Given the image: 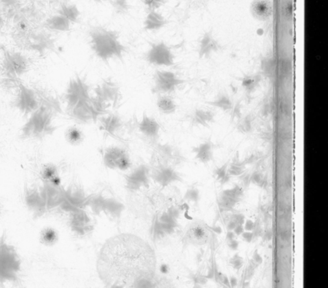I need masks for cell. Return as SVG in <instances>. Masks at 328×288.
Listing matches in <instances>:
<instances>
[{
	"mask_svg": "<svg viewBox=\"0 0 328 288\" xmlns=\"http://www.w3.org/2000/svg\"><path fill=\"white\" fill-rule=\"evenodd\" d=\"M228 244V246L230 250H236L239 247V242L236 240V239H233V240H230V241L227 242Z\"/></svg>",
	"mask_w": 328,
	"mask_h": 288,
	"instance_id": "f5cc1de1",
	"label": "cell"
},
{
	"mask_svg": "<svg viewBox=\"0 0 328 288\" xmlns=\"http://www.w3.org/2000/svg\"><path fill=\"white\" fill-rule=\"evenodd\" d=\"M127 154V151L120 147H109L103 152V164L110 170H118L119 162Z\"/></svg>",
	"mask_w": 328,
	"mask_h": 288,
	"instance_id": "cb8c5ba5",
	"label": "cell"
},
{
	"mask_svg": "<svg viewBox=\"0 0 328 288\" xmlns=\"http://www.w3.org/2000/svg\"><path fill=\"white\" fill-rule=\"evenodd\" d=\"M244 195V188L240 185H235L221 193L218 200V205L221 211H229L234 209L237 203L242 201Z\"/></svg>",
	"mask_w": 328,
	"mask_h": 288,
	"instance_id": "e0dca14e",
	"label": "cell"
},
{
	"mask_svg": "<svg viewBox=\"0 0 328 288\" xmlns=\"http://www.w3.org/2000/svg\"><path fill=\"white\" fill-rule=\"evenodd\" d=\"M150 49L145 54L147 62L158 67H170L175 64V57L170 47L164 42L150 44Z\"/></svg>",
	"mask_w": 328,
	"mask_h": 288,
	"instance_id": "9c48e42d",
	"label": "cell"
},
{
	"mask_svg": "<svg viewBox=\"0 0 328 288\" xmlns=\"http://www.w3.org/2000/svg\"><path fill=\"white\" fill-rule=\"evenodd\" d=\"M229 162L230 160H228L220 167L216 168L214 171V178L221 186H225L231 180L232 176L229 174V171H228Z\"/></svg>",
	"mask_w": 328,
	"mask_h": 288,
	"instance_id": "74e56055",
	"label": "cell"
},
{
	"mask_svg": "<svg viewBox=\"0 0 328 288\" xmlns=\"http://www.w3.org/2000/svg\"><path fill=\"white\" fill-rule=\"evenodd\" d=\"M0 216H1V208H0Z\"/></svg>",
	"mask_w": 328,
	"mask_h": 288,
	"instance_id": "91938a15",
	"label": "cell"
},
{
	"mask_svg": "<svg viewBox=\"0 0 328 288\" xmlns=\"http://www.w3.org/2000/svg\"><path fill=\"white\" fill-rule=\"evenodd\" d=\"M90 99L81 100L68 112L72 119H74L78 123L90 124L99 120V115L94 111Z\"/></svg>",
	"mask_w": 328,
	"mask_h": 288,
	"instance_id": "2e32d148",
	"label": "cell"
},
{
	"mask_svg": "<svg viewBox=\"0 0 328 288\" xmlns=\"http://www.w3.org/2000/svg\"></svg>",
	"mask_w": 328,
	"mask_h": 288,
	"instance_id": "94428289",
	"label": "cell"
},
{
	"mask_svg": "<svg viewBox=\"0 0 328 288\" xmlns=\"http://www.w3.org/2000/svg\"><path fill=\"white\" fill-rule=\"evenodd\" d=\"M262 76L259 75H251L242 78V86L244 89L247 96L252 94L260 86Z\"/></svg>",
	"mask_w": 328,
	"mask_h": 288,
	"instance_id": "1f68e13d",
	"label": "cell"
},
{
	"mask_svg": "<svg viewBox=\"0 0 328 288\" xmlns=\"http://www.w3.org/2000/svg\"><path fill=\"white\" fill-rule=\"evenodd\" d=\"M28 59L20 53L5 52L3 61V75L8 79L16 80L29 70Z\"/></svg>",
	"mask_w": 328,
	"mask_h": 288,
	"instance_id": "52a82bcc",
	"label": "cell"
},
{
	"mask_svg": "<svg viewBox=\"0 0 328 288\" xmlns=\"http://www.w3.org/2000/svg\"><path fill=\"white\" fill-rule=\"evenodd\" d=\"M146 6L149 7L151 10H155L160 7L161 3L164 2V0H143Z\"/></svg>",
	"mask_w": 328,
	"mask_h": 288,
	"instance_id": "c3c4849f",
	"label": "cell"
},
{
	"mask_svg": "<svg viewBox=\"0 0 328 288\" xmlns=\"http://www.w3.org/2000/svg\"><path fill=\"white\" fill-rule=\"evenodd\" d=\"M244 231V226H243L242 224H239V225H237V226L235 227V229H234V230H233V232H235V234L236 236L242 235Z\"/></svg>",
	"mask_w": 328,
	"mask_h": 288,
	"instance_id": "db71d44e",
	"label": "cell"
},
{
	"mask_svg": "<svg viewBox=\"0 0 328 288\" xmlns=\"http://www.w3.org/2000/svg\"><path fill=\"white\" fill-rule=\"evenodd\" d=\"M156 151L164 163L172 161L175 164H179L185 160V158L181 154L179 150L175 149L169 143L158 144L156 147Z\"/></svg>",
	"mask_w": 328,
	"mask_h": 288,
	"instance_id": "d4e9b609",
	"label": "cell"
},
{
	"mask_svg": "<svg viewBox=\"0 0 328 288\" xmlns=\"http://www.w3.org/2000/svg\"><path fill=\"white\" fill-rule=\"evenodd\" d=\"M244 264V260L243 258L241 257L239 254H236L233 256L230 260H229V265L234 268L235 269H239L242 268V266Z\"/></svg>",
	"mask_w": 328,
	"mask_h": 288,
	"instance_id": "bcb514c9",
	"label": "cell"
},
{
	"mask_svg": "<svg viewBox=\"0 0 328 288\" xmlns=\"http://www.w3.org/2000/svg\"><path fill=\"white\" fill-rule=\"evenodd\" d=\"M39 190L47 211L60 208L65 199V189L62 186H55L43 183Z\"/></svg>",
	"mask_w": 328,
	"mask_h": 288,
	"instance_id": "4fadbf2b",
	"label": "cell"
},
{
	"mask_svg": "<svg viewBox=\"0 0 328 288\" xmlns=\"http://www.w3.org/2000/svg\"><path fill=\"white\" fill-rule=\"evenodd\" d=\"M40 175L43 183L55 186H62V180L59 176V170L55 164H47L43 165Z\"/></svg>",
	"mask_w": 328,
	"mask_h": 288,
	"instance_id": "484cf974",
	"label": "cell"
},
{
	"mask_svg": "<svg viewBox=\"0 0 328 288\" xmlns=\"http://www.w3.org/2000/svg\"><path fill=\"white\" fill-rule=\"evenodd\" d=\"M71 22L66 19L64 16L57 14L55 16H51L46 21L47 28L51 31L65 32L69 31Z\"/></svg>",
	"mask_w": 328,
	"mask_h": 288,
	"instance_id": "83f0119b",
	"label": "cell"
},
{
	"mask_svg": "<svg viewBox=\"0 0 328 288\" xmlns=\"http://www.w3.org/2000/svg\"><path fill=\"white\" fill-rule=\"evenodd\" d=\"M216 149V144L209 138L192 148V153L195 154V158L198 161L203 164H207L214 160V150Z\"/></svg>",
	"mask_w": 328,
	"mask_h": 288,
	"instance_id": "7402d4cb",
	"label": "cell"
},
{
	"mask_svg": "<svg viewBox=\"0 0 328 288\" xmlns=\"http://www.w3.org/2000/svg\"><path fill=\"white\" fill-rule=\"evenodd\" d=\"M242 239H244L246 243H251L254 239L253 232L249 231H244L242 234Z\"/></svg>",
	"mask_w": 328,
	"mask_h": 288,
	"instance_id": "681fc988",
	"label": "cell"
},
{
	"mask_svg": "<svg viewBox=\"0 0 328 288\" xmlns=\"http://www.w3.org/2000/svg\"><path fill=\"white\" fill-rule=\"evenodd\" d=\"M53 116L46 109L39 106L22 127L20 137L22 139H42L53 135L57 130L53 123Z\"/></svg>",
	"mask_w": 328,
	"mask_h": 288,
	"instance_id": "3957f363",
	"label": "cell"
},
{
	"mask_svg": "<svg viewBox=\"0 0 328 288\" xmlns=\"http://www.w3.org/2000/svg\"><path fill=\"white\" fill-rule=\"evenodd\" d=\"M59 232L52 227H46L40 232V242L47 247L56 245L59 241Z\"/></svg>",
	"mask_w": 328,
	"mask_h": 288,
	"instance_id": "836d02e7",
	"label": "cell"
},
{
	"mask_svg": "<svg viewBox=\"0 0 328 288\" xmlns=\"http://www.w3.org/2000/svg\"><path fill=\"white\" fill-rule=\"evenodd\" d=\"M252 11L257 18L266 19L271 14V7L266 0H258L252 5Z\"/></svg>",
	"mask_w": 328,
	"mask_h": 288,
	"instance_id": "8d00e7d4",
	"label": "cell"
},
{
	"mask_svg": "<svg viewBox=\"0 0 328 288\" xmlns=\"http://www.w3.org/2000/svg\"><path fill=\"white\" fill-rule=\"evenodd\" d=\"M167 24L164 16L155 10H151L144 20V29L147 31H157Z\"/></svg>",
	"mask_w": 328,
	"mask_h": 288,
	"instance_id": "f1b7e54d",
	"label": "cell"
},
{
	"mask_svg": "<svg viewBox=\"0 0 328 288\" xmlns=\"http://www.w3.org/2000/svg\"><path fill=\"white\" fill-rule=\"evenodd\" d=\"M152 255L142 239L120 233L105 241L96 268L105 288H134L151 272Z\"/></svg>",
	"mask_w": 328,
	"mask_h": 288,
	"instance_id": "6da1fadb",
	"label": "cell"
},
{
	"mask_svg": "<svg viewBox=\"0 0 328 288\" xmlns=\"http://www.w3.org/2000/svg\"><path fill=\"white\" fill-rule=\"evenodd\" d=\"M150 177L163 189L173 183L183 182L181 174L175 169L165 164H161L150 172Z\"/></svg>",
	"mask_w": 328,
	"mask_h": 288,
	"instance_id": "5bb4252c",
	"label": "cell"
},
{
	"mask_svg": "<svg viewBox=\"0 0 328 288\" xmlns=\"http://www.w3.org/2000/svg\"><path fill=\"white\" fill-rule=\"evenodd\" d=\"M245 223L244 230L246 231H249V232H252L255 228V224L256 223H254L253 221L251 220H246Z\"/></svg>",
	"mask_w": 328,
	"mask_h": 288,
	"instance_id": "f907efd6",
	"label": "cell"
},
{
	"mask_svg": "<svg viewBox=\"0 0 328 288\" xmlns=\"http://www.w3.org/2000/svg\"><path fill=\"white\" fill-rule=\"evenodd\" d=\"M251 173L248 172V171H245L244 173L238 176L243 188H247L251 185Z\"/></svg>",
	"mask_w": 328,
	"mask_h": 288,
	"instance_id": "7dc6e473",
	"label": "cell"
},
{
	"mask_svg": "<svg viewBox=\"0 0 328 288\" xmlns=\"http://www.w3.org/2000/svg\"><path fill=\"white\" fill-rule=\"evenodd\" d=\"M89 197L90 195H87L84 190L79 186L65 189V199L60 209L68 213L76 209H84L87 207Z\"/></svg>",
	"mask_w": 328,
	"mask_h": 288,
	"instance_id": "7c38bea8",
	"label": "cell"
},
{
	"mask_svg": "<svg viewBox=\"0 0 328 288\" xmlns=\"http://www.w3.org/2000/svg\"><path fill=\"white\" fill-rule=\"evenodd\" d=\"M154 82L152 93L162 96L173 93L185 81L177 77L173 72L157 70L154 76Z\"/></svg>",
	"mask_w": 328,
	"mask_h": 288,
	"instance_id": "ba28073f",
	"label": "cell"
},
{
	"mask_svg": "<svg viewBox=\"0 0 328 288\" xmlns=\"http://www.w3.org/2000/svg\"><path fill=\"white\" fill-rule=\"evenodd\" d=\"M263 158V154L260 152H256L251 154V155H249L248 157L243 159V162H244L245 165L247 166V165H251V164H254L255 163H257V161H259L261 158Z\"/></svg>",
	"mask_w": 328,
	"mask_h": 288,
	"instance_id": "f6af8a7d",
	"label": "cell"
},
{
	"mask_svg": "<svg viewBox=\"0 0 328 288\" xmlns=\"http://www.w3.org/2000/svg\"><path fill=\"white\" fill-rule=\"evenodd\" d=\"M242 100L241 99H239L237 102L234 104L232 111H231V120H230L231 122L235 121V119L240 120L242 117Z\"/></svg>",
	"mask_w": 328,
	"mask_h": 288,
	"instance_id": "7bdbcfd3",
	"label": "cell"
},
{
	"mask_svg": "<svg viewBox=\"0 0 328 288\" xmlns=\"http://www.w3.org/2000/svg\"><path fill=\"white\" fill-rule=\"evenodd\" d=\"M69 227L79 236L86 235L94 229L91 218L84 209H76L69 212Z\"/></svg>",
	"mask_w": 328,
	"mask_h": 288,
	"instance_id": "9a60e30c",
	"label": "cell"
},
{
	"mask_svg": "<svg viewBox=\"0 0 328 288\" xmlns=\"http://www.w3.org/2000/svg\"><path fill=\"white\" fill-rule=\"evenodd\" d=\"M17 95L13 100L12 106L17 109L23 115H31L39 108V103L33 88L26 86L20 81H18Z\"/></svg>",
	"mask_w": 328,
	"mask_h": 288,
	"instance_id": "8992f818",
	"label": "cell"
},
{
	"mask_svg": "<svg viewBox=\"0 0 328 288\" xmlns=\"http://www.w3.org/2000/svg\"><path fill=\"white\" fill-rule=\"evenodd\" d=\"M21 269V260L16 248L7 243L6 234L0 237V286L17 282Z\"/></svg>",
	"mask_w": 328,
	"mask_h": 288,
	"instance_id": "277c9868",
	"label": "cell"
},
{
	"mask_svg": "<svg viewBox=\"0 0 328 288\" xmlns=\"http://www.w3.org/2000/svg\"><path fill=\"white\" fill-rule=\"evenodd\" d=\"M150 169L146 164H140L136 169L126 174L125 188L128 192H138L141 188H148L150 182Z\"/></svg>",
	"mask_w": 328,
	"mask_h": 288,
	"instance_id": "30bf717a",
	"label": "cell"
},
{
	"mask_svg": "<svg viewBox=\"0 0 328 288\" xmlns=\"http://www.w3.org/2000/svg\"><path fill=\"white\" fill-rule=\"evenodd\" d=\"M94 96L110 107H116L120 102L122 95L118 84L111 79H105L94 90Z\"/></svg>",
	"mask_w": 328,
	"mask_h": 288,
	"instance_id": "8fae6325",
	"label": "cell"
},
{
	"mask_svg": "<svg viewBox=\"0 0 328 288\" xmlns=\"http://www.w3.org/2000/svg\"><path fill=\"white\" fill-rule=\"evenodd\" d=\"M246 165L243 160L240 158V153L237 151L232 160L229 162L228 171L231 176H240L246 171Z\"/></svg>",
	"mask_w": 328,
	"mask_h": 288,
	"instance_id": "d590c367",
	"label": "cell"
},
{
	"mask_svg": "<svg viewBox=\"0 0 328 288\" xmlns=\"http://www.w3.org/2000/svg\"><path fill=\"white\" fill-rule=\"evenodd\" d=\"M138 128L144 136L149 139L154 141L158 139L161 126L159 124L158 121L154 118L146 115L145 113L143 115L142 120L139 122Z\"/></svg>",
	"mask_w": 328,
	"mask_h": 288,
	"instance_id": "603a6c76",
	"label": "cell"
},
{
	"mask_svg": "<svg viewBox=\"0 0 328 288\" xmlns=\"http://www.w3.org/2000/svg\"><path fill=\"white\" fill-rule=\"evenodd\" d=\"M192 124L196 127H209L210 123H214V113L211 111L203 110V109H197L195 112L191 115Z\"/></svg>",
	"mask_w": 328,
	"mask_h": 288,
	"instance_id": "4316f807",
	"label": "cell"
},
{
	"mask_svg": "<svg viewBox=\"0 0 328 288\" xmlns=\"http://www.w3.org/2000/svg\"><path fill=\"white\" fill-rule=\"evenodd\" d=\"M110 3L112 4L116 13L120 14V15H124L128 12V10H129L128 0H111Z\"/></svg>",
	"mask_w": 328,
	"mask_h": 288,
	"instance_id": "b9f144b4",
	"label": "cell"
},
{
	"mask_svg": "<svg viewBox=\"0 0 328 288\" xmlns=\"http://www.w3.org/2000/svg\"><path fill=\"white\" fill-rule=\"evenodd\" d=\"M1 2L4 4V5H13L14 3H16V0H1Z\"/></svg>",
	"mask_w": 328,
	"mask_h": 288,
	"instance_id": "6f0895ef",
	"label": "cell"
},
{
	"mask_svg": "<svg viewBox=\"0 0 328 288\" xmlns=\"http://www.w3.org/2000/svg\"><path fill=\"white\" fill-rule=\"evenodd\" d=\"M157 107L161 113L165 114V115H170L176 112L177 106L176 102L174 101L172 98H170V96L167 95H162V96H159L158 99H157Z\"/></svg>",
	"mask_w": 328,
	"mask_h": 288,
	"instance_id": "d6a6232c",
	"label": "cell"
},
{
	"mask_svg": "<svg viewBox=\"0 0 328 288\" xmlns=\"http://www.w3.org/2000/svg\"><path fill=\"white\" fill-rule=\"evenodd\" d=\"M251 260H253L254 262H256L257 265H261L263 262V257L258 253V250L254 251L253 256Z\"/></svg>",
	"mask_w": 328,
	"mask_h": 288,
	"instance_id": "816d5d0a",
	"label": "cell"
},
{
	"mask_svg": "<svg viewBox=\"0 0 328 288\" xmlns=\"http://www.w3.org/2000/svg\"><path fill=\"white\" fill-rule=\"evenodd\" d=\"M90 86L85 77L77 75L69 81L63 95L67 111L69 112L81 100L90 99Z\"/></svg>",
	"mask_w": 328,
	"mask_h": 288,
	"instance_id": "5b68a950",
	"label": "cell"
},
{
	"mask_svg": "<svg viewBox=\"0 0 328 288\" xmlns=\"http://www.w3.org/2000/svg\"><path fill=\"white\" fill-rule=\"evenodd\" d=\"M252 121L253 118L251 114L246 115L245 117H242L238 120V125H237V130L242 134H249L252 131Z\"/></svg>",
	"mask_w": 328,
	"mask_h": 288,
	"instance_id": "f35d334b",
	"label": "cell"
},
{
	"mask_svg": "<svg viewBox=\"0 0 328 288\" xmlns=\"http://www.w3.org/2000/svg\"><path fill=\"white\" fill-rule=\"evenodd\" d=\"M95 1H97V2H101L102 0H95Z\"/></svg>",
	"mask_w": 328,
	"mask_h": 288,
	"instance_id": "680465c9",
	"label": "cell"
},
{
	"mask_svg": "<svg viewBox=\"0 0 328 288\" xmlns=\"http://www.w3.org/2000/svg\"><path fill=\"white\" fill-rule=\"evenodd\" d=\"M183 200L186 202H193L196 205L198 204V202L200 200V193H199V190L195 185H192L188 189L186 190Z\"/></svg>",
	"mask_w": 328,
	"mask_h": 288,
	"instance_id": "ab89813d",
	"label": "cell"
},
{
	"mask_svg": "<svg viewBox=\"0 0 328 288\" xmlns=\"http://www.w3.org/2000/svg\"><path fill=\"white\" fill-rule=\"evenodd\" d=\"M206 104L208 106H214L215 108L220 109L225 112H231L234 106L232 99L226 93H220L217 96L216 99L207 101Z\"/></svg>",
	"mask_w": 328,
	"mask_h": 288,
	"instance_id": "f546056e",
	"label": "cell"
},
{
	"mask_svg": "<svg viewBox=\"0 0 328 288\" xmlns=\"http://www.w3.org/2000/svg\"><path fill=\"white\" fill-rule=\"evenodd\" d=\"M33 90H35V93L38 98L39 106L46 109L54 116L62 114V104L56 96H53L47 90H44L41 87H33Z\"/></svg>",
	"mask_w": 328,
	"mask_h": 288,
	"instance_id": "d6986e66",
	"label": "cell"
},
{
	"mask_svg": "<svg viewBox=\"0 0 328 288\" xmlns=\"http://www.w3.org/2000/svg\"><path fill=\"white\" fill-rule=\"evenodd\" d=\"M58 14L64 16L71 23H78L81 16V11L78 7L75 4L68 3H62L58 10Z\"/></svg>",
	"mask_w": 328,
	"mask_h": 288,
	"instance_id": "4dcf8cb0",
	"label": "cell"
},
{
	"mask_svg": "<svg viewBox=\"0 0 328 288\" xmlns=\"http://www.w3.org/2000/svg\"><path fill=\"white\" fill-rule=\"evenodd\" d=\"M235 232L233 231H228L227 233H226V241H230V240H233V239H235Z\"/></svg>",
	"mask_w": 328,
	"mask_h": 288,
	"instance_id": "11a10c76",
	"label": "cell"
},
{
	"mask_svg": "<svg viewBox=\"0 0 328 288\" xmlns=\"http://www.w3.org/2000/svg\"><path fill=\"white\" fill-rule=\"evenodd\" d=\"M24 201L25 206L33 213L35 218L43 216L47 211L39 188L31 187L25 190Z\"/></svg>",
	"mask_w": 328,
	"mask_h": 288,
	"instance_id": "ac0fdd59",
	"label": "cell"
},
{
	"mask_svg": "<svg viewBox=\"0 0 328 288\" xmlns=\"http://www.w3.org/2000/svg\"><path fill=\"white\" fill-rule=\"evenodd\" d=\"M84 134L77 127H71L67 129L65 133V138L71 145H80L84 141Z\"/></svg>",
	"mask_w": 328,
	"mask_h": 288,
	"instance_id": "e575fe53",
	"label": "cell"
},
{
	"mask_svg": "<svg viewBox=\"0 0 328 288\" xmlns=\"http://www.w3.org/2000/svg\"><path fill=\"white\" fill-rule=\"evenodd\" d=\"M229 279V282H230V285H231V288H236L237 285H238V280L235 278V276H230Z\"/></svg>",
	"mask_w": 328,
	"mask_h": 288,
	"instance_id": "9f6ffc18",
	"label": "cell"
},
{
	"mask_svg": "<svg viewBox=\"0 0 328 288\" xmlns=\"http://www.w3.org/2000/svg\"><path fill=\"white\" fill-rule=\"evenodd\" d=\"M125 207L119 200L115 197H106L103 195L101 206H100V211L101 214L105 213L112 219L115 220H119L122 217V214L123 212Z\"/></svg>",
	"mask_w": 328,
	"mask_h": 288,
	"instance_id": "ffe728a7",
	"label": "cell"
},
{
	"mask_svg": "<svg viewBox=\"0 0 328 288\" xmlns=\"http://www.w3.org/2000/svg\"><path fill=\"white\" fill-rule=\"evenodd\" d=\"M251 184L259 186L263 189H266L267 186V179L266 176H263V173H261L260 171H254L251 174Z\"/></svg>",
	"mask_w": 328,
	"mask_h": 288,
	"instance_id": "60d3db41",
	"label": "cell"
},
{
	"mask_svg": "<svg viewBox=\"0 0 328 288\" xmlns=\"http://www.w3.org/2000/svg\"><path fill=\"white\" fill-rule=\"evenodd\" d=\"M190 278H191V280H192L194 284H198V285L201 286L205 285V284L207 283V281H208V280L205 277V276L202 275L200 271H198V272L196 273H192V274L190 275Z\"/></svg>",
	"mask_w": 328,
	"mask_h": 288,
	"instance_id": "ee69618b",
	"label": "cell"
},
{
	"mask_svg": "<svg viewBox=\"0 0 328 288\" xmlns=\"http://www.w3.org/2000/svg\"><path fill=\"white\" fill-rule=\"evenodd\" d=\"M101 122L102 130L105 132V134L108 136L116 137L118 136V133L123 127V121L122 118L117 114H110L107 113L99 118Z\"/></svg>",
	"mask_w": 328,
	"mask_h": 288,
	"instance_id": "44dd1931",
	"label": "cell"
},
{
	"mask_svg": "<svg viewBox=\"0 0 328 288\" xmlns=\"http://www.w3.org/2000/svg\"><path fill=\"white\" fill-rule=\"evenodd\" d=\"M89 43L94 54L105 63L112 59L123 60L127 48L122 44L117 31L103 26H94L88 31Z\"/></svg>",
	"mask_w": 328,
	"mask_h": 288,
	"instance_id": "7a4b0ae2",
	"label": "cell"
}]
</instances>
